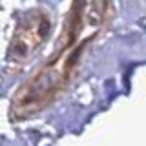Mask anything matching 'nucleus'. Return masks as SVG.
I'll use <instances>...</instances> for the list:
<instances>
[{
    "mask_svg": "<svg viewBox=\"0 0 146 146\" xmlns=\"http://www.w3.org/2000/svg\"><path fill=\"white\" fill-rule=\"evenodd\" d=\"M49 33V22L46 15H29L13 38L9 60H26L40 46Z\"/></svg>",
    "mask_w": 146,
    "mask_h": 146,
    "instance_id": "1",
    "label": "nucleus"
}]
</instances>
